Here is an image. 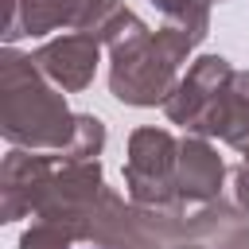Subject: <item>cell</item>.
I'll return each instance as SVG.
<instances>
[{
    "instance_id": "6da1fadb",
    "label": "cell",
    "mask_w": 249,
    "mask_h": 249,
    "mask_svg": "<svg viewBox=\"0 0 249 249\" xmlns=\"http://www.w3.org/2000/svg\"><path fill=\"white\" fill-rule=\"evenodd\" d=\"M78 113L66 109L58 86L43 78L31 54L4 51L0 58V136L27 152H66Z\"/></svg>"
},
{
    "instance_id": "7a4b0ae2",
    "label": "cell",
    "mask_w": 249,
    "mask_h": 249,
    "mask_svg": "<svg viewBox=\"0 0 249 249\" xmlns=\"http://www.w3.org/2000/svg\"><path fill=\"white\" fill-rule=\"evenodd\" d=\"M198 47V39L175 23L163 27H148L144 35L121 43L109 51V89L117 101L148 109V105H163L171 97V89L179 86V66L187 62V54Z\"/></svg>"
},
{
    "instance_id": "3957f363",
    "label": "cell",
    "mask_w": 249,
    "mask_h": 249,
    "mask_svg": "<svg viewBox=\"0 0 249 249\" xmlns=\"http://www.w3.org/2000/svg\"><path fill=\"white\" fill-rule=\"evenodd\" d=\"M175 167H179V140L167 128H136L128 136V160H124L128 202L144 210H163L183 202Z\"/></svg>"
},
{
    "instance_id": "277c9868",
    "label": "cell",
    "mask_w": 249,
    "mask_h": 249,
    "mask_svg": "<svg viewBox=\"0 0 249 249\" xmlns=\"http://www.w3.org/2000/svg\"><path fill=\"white\" fill-rule=\"evenodd\" d=\"M105 191V175H101V160H62L54 163L51 179L43 183L31 218L39 222H58L78 237L82 218L89 214V206L97 202V195Z\"/></svg>"
},
{
    "instance_id": "5b68a950",
    "label": "cell",
    "mask_w": 249,
    "mask_h": 249,
    "mask_svg": "<svg viewBox=\"0 0 249 249\" xmlns=\"http://www.w3.org/2000/svg\"><path fill=\"white\" fill-rule=\"evenodd\" d=\"M78 241H89L93 249H167L152 226V214L136 202H124L113 187H105L82 218Z\"/></svg>"
},
{
    "instance_id": "8992f818",
    "label": "cell",
    "mask_w": 249,
    "mask_h": 249,
    "mask_svg": "<svg viewBox=\"0 0 249 249\" xmlns=\"http://www.w3.org/2000/svg\"><path fill=\"white\" fill-rule=\"evenodd\" d=\"M233 66H230V58H222V54H198L191 66H187V74L179 78V86L171 89V97L163 101V113H167V121L171 124H183L187 132L198 124V117L214 105V97L233 82Z\"/></svg>"
},
{
    "instance_id": "52a82bcc",
    "label": "cell",
    "mask_w": 249,
    "mask_h": 249,
    "mask_svg": "<svg viewBox=\"0 0 249 249\" xmlns=\"http://www.w3.org/2000/svg\"><path fill=\"white\" fill-rule=\"evenodd\" d=\"M35 66L43 70V78L51 86H58L62 93H82L101 62V43L82 35V31H66L58 39H47L35 54Z\"/></svg>"
},
{
    "instance_id": "ba28073f",
    "label": "cell",
    "mask_w": 249,
    "mask_h": 249,
    "mask_svg": "<svg viewBox=\"0 0 249 249\" xmlns=\"http://www.w3.org/2000/svg\"><path fill=\"white\" fill-rule=\"evenodd\" d=\"M58 163V152H27L16 148L0 163V222H16L35 210V198L43 183L51 179Z\"/></svg>"
},
{
    "instance_id": "9c48e42d",
    "label": "cell",
    "mask_w": 249,
    "mask_h": 249,
    "mask_svg": "<svg viewBox=\"0 0 249 249\" xmlns=\"http://www.w3.org/2000/svg\"><path fill=\"white\" fill-rule=\"evenodd\" d=\"M191 136H218L233 152L249 156V70H237L233 82L214 97V105L198 117Z\"/></svg>"
},
{
    "instance_id": "30bf717a",
    "label": "cell",
    "mask_w": 249,
    "mask_h": 249,
    "mask_svg": "<svg viewBox=\"0 0 249 249\" xmlns=\"http://www.w3.org/2000/svg\"><path fill=\"white\" fill-rule=\"evenodd\" d=\"M222 179H226V163L214 152V144L206 136H183L179 167H175L179 198L183 202H214V198H222Z\"/></svg>"
},
{
    "instance_id": "8fae6325",
    "label": "cell",
    "mask_w": 249,
    "mask_h": 249,
    "mask_svg": "<svg viewBox=\"0 0 249 249\" xmlns=\"http://www.w3.org/2000/svg\"><path fill=\"white\" fill-rule=\"evenodd\" d=\"M86 0H4V39L16 43L23 35H47L58 27H74Z\"/></svg>"
},
{
    "instance_id": "7c38bea8",
    "label": "cell",
    "mask_w": 249,
    "mask_h": 249,
    "mask_svg": "<svg viewBox=\"0 0 249 249\" xmlns=\"http://www.w3.org/2000/svg\"><path fill=\"white\" fill-rule=\"evenodd\" d=\"M74 31H82V35H89V39H97L101 47L113 51V47L144 35L148 23H144L136 12H128L124 0H86L82 12H78V19H74Z\"/></svg>"
},
{
    "instance_id": "4fadbf2b",
    "label": "cell",
    "mask_w": 249,
    "mask_h": 249,
    "mask_svg": "<svg viewBox=\"0 0 249 249\" xmlns=\"http://www.w3.org/2000/svg\"><path fill=\"white\" fill-rule=\"evenodd\" d=\"M105 148V124L93 117V113H78V124H74V136L66 144V152H58L62 160H97Z\"/></svg>"
},
{
    "instance_id": "5bb4252c",
    "label": "cell",
    "mask_w": 249,
    "mask_h": 249,
    "mask_svg": "<svg viewBox=\"0 0 249 249\" xmlns=\"http://www.w3.org/2000/svg\"><path fill=\"white\" fill-rule=\"evenodd\" d=\"M78 237L66 230V226H58V222H31L27 230H23V237H19V249H70Z\"/></svg>"
},
{
    "instance_id": "9a60e30c",
    "label": "cell",
    "mask_w": 249,
    "mask_h": 249,
    "mask_svg": "<svg viewBox=\"0 0 249 249\" xmlns=\"http://www.w3.org/2000/svg\"><path fill=\"white\" fill-rule=\"evenodd\" d=\"M233 206L249 218V156L233 167Z\"/></svg>"
},
{
    "instance_id": "2e32d148",
    "label": "cell",
    "mask_w": 249,
    "mask_h": 249,
    "mask_svg": "<svg viewBox=\"0 0 249 249\" xmlns=\"http://www.w3.org/2000/svg\"><path fill=\"white\" fill-rule=\"evenodd\" d=\"M167 249H210L206 241H171Z\"/></svg>"
},
{
    "instance_id": "e0dca14e",
    "label": "cell",
    "mask_w": 249,
    "mask_h": 249,
    "mask_svg": "<svg viewBox=\"0 0 249 249\" xmlns=\"http://www.w3.org/2000/svg\"><path fill=\"white\" fill-rule=\"evenodd\" d=\"M202 4H206V8H210V4H222V0H202Z\"/></svg>"
}]
</instances>
